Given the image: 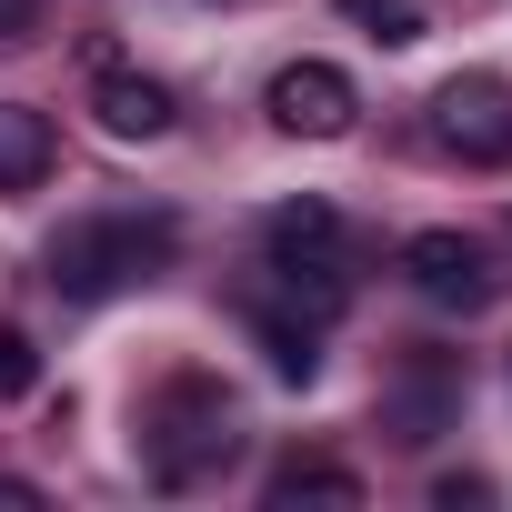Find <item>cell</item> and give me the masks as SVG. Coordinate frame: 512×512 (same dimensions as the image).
<instances>
[{
	"label": "cell",
	"instance_id": "obj_14",
	"mask_svg": "<svg viewBox=\"0 0 512 512\" xmlns=\"http://www.w3.org/2000/svg\"><path fill=\"white\" fill-rule=\"evenodd\" d=\"M31 31H41V0H0V51L31 41Z\"/></svg>",
	"mask_w": 512,
	"mask_h": 512
},
{
	"label": "cell",
	"instance_id": "obj_9",
	"mask_svg": "<svg viewBox=\"0 0 512 512\" xmlns=\"http://www.w3.org/2000/svg\"><path fill=\"white\" fill-rule=\"evenodd\" d=\"M91 121H101L111 141H161V131L181 121V101H171L161 71H101V81H91Z\"/></svg>",
	"mask_w": 512,
	"mask_h": 512
},
{
	"label": "cell",
	"instance_id": "obj_10",
	"mask_svg": "<svg viewBox=\"0 0 512 512\" xmlns=\"http://www.w3.org/2000/svg\"><path fill=\"white\" fill-rule=\"evenodd\" d=\"M51 111H31V101H0V191H41L51 181Z\"/></svg>",
	"mask_w": 512,
	"mask_h": 512
},
{
	"label": "cell",
	"instance_id": "obj_8",
	"mask_svg": "<svg viewBox=\"0 0 512 512\" xmlns=\"http://www.w3.org/2000/svg\"><path fill=\"white\" fill-rule=\"evenodd\" d=\"M241 312H251V342H262V362H272L282 382H312V372H322V332H332V322H322L312 302H292V292L262 282Z\"/></svg>",
	"mask_w": 512,
	"mask_h": 512
},
{
	"label": "cell",
	"instance_id": "obj_3",
	"mask_svg": "<svg viewBox=\"0 0 512 512\" xmlns=\"http://www.w3.org/2000/svg\"><path fill=\"white\" fill-rule=\"evenodd\" d=\"M342 251H352V231H342V211L332 201H282L272 221H262V272H272V292H292V302H312L322 322H342V302H352V282H342Z\"/></svg>",
	"mask_w": 512,
	"mask_h": 512
},
{
	"label": "cell",
	"instance_id": "obj_4",
	"mask_svg": "<svg viewBox=\"0 0 512 512\" xmlns=\"http://www.w3.org/2000/svg\"><path fill=\"white\" fill-rule=\"evenodd\" d=\"M462 402H472V362L442 352V342H412V352L382 372V432H392L402 452L442 442V432L462 422Z\"/></svg>",
	"mask_w": 512,
	"mask_h": 512
},
{
	"label": "cell",
	"instance_id": "obj_15",
	"mask_svg": "<svg viewBox=\"0 0 512 512\" xmlns=\"http://www.w3.org/2000/svg\"><path fill=\"white\" fill-rule=\"evenodd\" d=\"M31 502H41L31 482H0V512H31Z\"/></svg>",
	"mask_w": 512,
	"mask_h": 512
},
{
	"label": "cell",
	"instance_id": "obj_6",
	"mask_svg": "<svg viewBox=\"0 0 512 512\" xmlns=\"http://www.w3.org/2000/svg\"><path fill=\"white\" fill-rule=\"evenodd\" d=\"M262 111H272L282 141H342V131L362 121V91H352L342 61H292V71H272Z\"/></svg>",
	"mask_w": 512,
	"mask_h": 512
},
{
	"label": "cell",
	"instance_id": "obj_13",
	"mask_svg": "<svg viewBox=\"0 0 512 512\" xmlns=\"http://www.w3.org/2000/svg\"><path fill=\"white\" fill-rule=\"evenodd\" d=\"M41 382V352H31V332L21 322H0V402H21Z\"/></svg>",
	"mask_w": 512,
	"mask_h": 512
},
{
	"label": "cell",
	"instance_id": "obj_5",
	"mask_svg": "<svg viewBox=\"0 0 512 512\" xmlns=\"http://www.w3.org/2000/svg\"><path fill=\"white\" fill-rule=\"evenodd\" d=\"M432 141L472 171H502L512 161V81L502 71H452L432 91Z\"/></svg>",
	"mask_w": 512,
	"mask_h": 512
},
{
	"label": "cell",
	"instance_id": "obj_7",
	"mask_svg": "<svg viewBox=\"0 0 512 512\" xmlns=\"http://www.w3.org/2000/svg\"><path fill=\"white\" fill-rule=\"evenodd\" d=\"M402 282H412L432 312H482V302L502 292L492 251H482V241H462V231H412V241H402Z\"/></svg>",
	"mask_w": 512,
	"mask_h": 512
},
{
	"label": "cell",
	"instance_id": "obj_2",
	"mask_svg": "<svg viewBox=\"0 0 512 512\" xmlns=\"http://www.w3.org/2000/svg\"><path fill=\"white\" fill-rule=\"evenodd\" d=\"M231 452H241V402L221 372H171L141 402V472L161 492H201Z\"/></svg>",
	"mask_w": 512,
	"mask_h": 512
},
{
	"label": "cell",
	"instance_id": "obj_1",
	"mask_svg": "<svg viewBox=\"0 0 512 512\" xmlns=\"http://www.w3.org/2000/svg\"><path fill=\"white\" fill-rule=\"evenodd\" d=\"M171 251H181V221L171 211H81V221L51 231L41 282L61 302H121V292H141V282L171 272Z\"/></svg>",
	"mask_w": 512,
	"mask_h": 512
},
{
	"label": "cell",
	"instance_id": "obj_12",
	"mask_svg": "<svg viewBox=\"0 0 512 512\" xmlns=\"http://www.w3.org/2000/svg\"><path fill=\"white\" fill-rule=\"evenodd\" d=\"M342 11H352L372 41H392V51H402V41H422V0H342Z\"/></svg>",
	"mask_w": 512,
	"mask_h": 512
},
{
	"label": "cell",
	"instance_id": "obj_11",
	"mask_svg": "<svg viewBox=\"0 0 512 512\" xmlns=\"http://www.w3.org/2000/svg\"><path fill=\"white\" fill-rule=\"evenodd\" d=\"M262 502L272 512H292V502H362V472H342V462H322V452H292V462H272V482H262Z\"/></svg>",
	"mask_w": 512,
	"mask_h": 512
}]
</instances>
